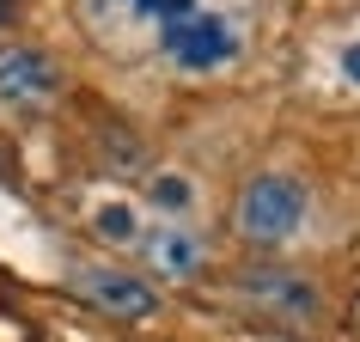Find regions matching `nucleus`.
<instances>
[{
  "label": "nucleus",
  "mask_w": 360,
  "mask_h": 342,
  "mask_svg": "<svg viewBox=\"0 0 360 342\" xmlns=\"http://www.w3.org/2000/svg\"><path fill=\"white\" fill-rule=\"evenodd\" d=\"M98 43L122 56H153L184 80L226 74L250 49L245 0H79Z\"/></svg>",
  "instance_id": "nucleus-1"
},
{
  "label": "nucleus",
  "mask_w": 360,
  "mask_h": 342,
  "mask_svg": "<svg viewBox=\"0 0 360 342\" xmlns=\"http://www.w3.org/2000/svg\"><path fill=\"white\" fill-rule=\"evenodd\" d=\"M311 220V196H305L300 177H287V171H263V177H250L245 196H238V232H245L250 245H293Z\"/></svg>",
  "instance_id": "nucleus-2"
},
{
  "label": "nucleus",
  "mask_w": 360,
  "mask_h": 342,
  "mask_svg": "<svg viewBox=\"0 0 360 342\" xmlns=\"http://www.w3.org/2000/svg\"><path fill=\"white\" fill-rule=\"evenodd\" d=\"M68 287H74L86 305H98L104 318H122V324H147V318H159V287L141 281V275H129V269L79 263L74 275H68Z\"/></svg>",
  "instance_id": "nucleus-3"
},
{
  "label": "nucleus",
  "mask_w": 360,
  "mask_h": 342,
  "mask_svg": "<svg viewBox=\"0 0 360 342\" xmlns=\"http://www.w3.org/2000/svg\"><path fill=\"white\" fill-rule=\"evenodd\" d=\"M61 92V68L31 43H0V104H49Z\"/></svg>",
  "instance_id": "nucleus-4"
},
{
  "label": "nucleus",
  "mask_w": 360,
  "mask_h": 342,
  "mask_svg": "<svg viewBox=\"0 0 360 342\" xmlns=\"http://www.w3.org/2000/svg\"><path fill=\"white\" fill-rule=\"evenodd\" d=\"M141 257H147V269L165 275V281H195L202 263H208V245H202L190 227L159 220V227H141Z\"/></svg>",
  "instance_id": "nucleus-5"
},
{
  "label": "nucleus",
  "mask_w": 360,
  "mask_h": 342,
  "mask_svg": "<svg viewBox=\"0 0 360 342\" xmlns=\"http://www.w3.org/2000/svg\"><path fill=\"white\" fill-rule=\"evenodd\" d=\"M232 293L263 305V312H275V318H311L318 312V287L300 281L293 269H250V275L232 281Z\"/></svg>",
  "instance_id": "nucleus-6"
},
{
  "label": "nucleus",
  "mask_w": 360,
  "mask_h": 342,
  "mask_svg": "<svg viewBox=\"0 0 360 342\" xmlns=\"http://www.w3.org/2000/svg\"><path fill=\"white\" fill-rule=\"evenodd\" d=\"M92 227L104 245H141V220H134L129 202H104V208L92 214Z\"/></svg>",
  "instance_id": "nucleus-7"
},
{
  "label": "nucleus",
  "mask_w": 360,
  "mask_h": 342,
  "mask_svg": "<svg viewBox=\"0 0 360 342\" xmlns=\"http://www.w3.org/2000/svg\"><path fill=\"white\" fill-rule=\"evenodd\" d=\"M153 202H159L165 214H184V208L195 202V190L184 184V177H171V171H159V177H153Z\"/></svg>",
  "instance_id": "nucleus-8"
},
{
  "label": "nucleus",
  "mask_w": 360,
  "mask_h": 342,
  "mask_svg": "<svg viewBox=\"0 0 360 342\" xmlns=\"http://www.w3.org/2000/svg\"><path fill=\"white\" fill-rule=\"evenodd\" d=\"M342 74L360 80V43H348V49H342Z\"/></svg>",
  "instance_id": "nucleus-9"
},
{
  "label": "nucleus",
  "mask_w": 360,
  "mask_h": 342,
  "mask_svg": "<svg viewBox=\"0 0 360 342\" xmlns=\"http://www.w3.org/2000/svg\"><path fill=\"white\" fill-rule=\"evenodd\" d=\"M6 6H13V0H0V19H6Z\"/></svg>",
  "instance_id": "nucleus-10"
}]
</instances>
